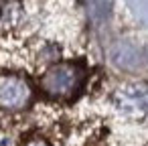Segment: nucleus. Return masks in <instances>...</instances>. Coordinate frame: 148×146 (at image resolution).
<instances>
[{"label": "nucleus", "instance_id": "5", "mask_svg": "<svg viewBox=\"0 0 148 146\" xmlns=\"http://www.w3.org/2000/svg\"><path fill=\"white\" fill-rule=\"evenodd\" d=\"M18 12H21L18 0H0V29L10 27L18 19Z\"/></svg>", "mask_w": 148, "mask_h": 146}, {"label": "nucleus", "instance_id": "3", "mask_svg": "<svg viewBox=\"0 0 148 146\" xmlns=\"http://www.w3.org/2000/svg\"><path fill=\"white\" fill-rule=\"evenodd\" d=\"M118 108L132 116V118H144L148 116V85L146 83H130L118 89L116 93Z\"/></svg>", "mask_w": 148, "mask_h": 146}, {"label": "nucleus", "instance_id": "6", "mask_svg": "<svg viewBox=\"0 0 148 146\" xmlns=\"http://www.w3.org/2000/svg\"><path fill=\"white\" fill-rule=\"evenodd\" d=\"M23 146H51V144L45 138H41V136H31V138H27L23 142Z\"/></svg>", "mask_w": 148, "mask_h": 146}, {"label": "nucleus", "instance_id": "1", "mask_svg": "<svg viewBox=\"0 0 148 146\" xmlns=\"http://www.w3.org/2000/svg\"><path fill=\"white\" fill-rule=\"evenodd\" d=\"M85 83V69L81 63L75 61H61L53 63L45 69L39 79L41 91L51 99H73L79 95Z\"/></svg>", "mask_w": 148, "mask_h": 146}, {"label": "nucleus", "instance_id": "4", "mask_svg": "<svg viewBox=\"0 0 148 146\" xmlns=\"http://www.w3.org/2000/svg\"><path fill=\"white\" fill-rule=\"evenodd\" d=\"M112 61H114L118 67H122V69H134V67L138 65V61H140V55H138V51H136L132 45L122 43V45H116V47H114V51H112Z\"/></svg>", "mask_w": 148, "mask_h": 146}, {"label": "nucleus", "instance_id": "2", "mask_svg": "<svg viewBox=\"0 0 148 146\" xmlns=\"http://www.w3.org/2000/svg\"><path fill=\"white\" fill-rule=\"evenodd\" d=\"M33 101V85L29 79L16 73L0 75V110L21 112L29 108Z\"/></svg>", "mask_w": 148, "mask_h": 146}]
</instances>
